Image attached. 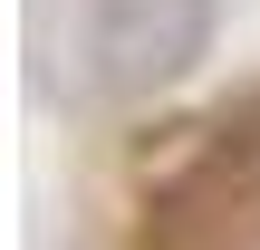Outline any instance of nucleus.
Listing matches in <instances>:
<instances>
[{"mask_svg": "<svg viewBox=\"0 0 260 250\" xmlns=\"http://www.w3.org/2000/svg\"><path fill=\"white\" fill-rule=\"evenodd\" d=\"M212 29H222V0H87L77 67L106 106H135V96H164L174 77H193Z\"/></svg>", "mask_w": 260, "mask_h": 250, "instance_id": "obj_1", "label": "nucleus"}]
</instances>
